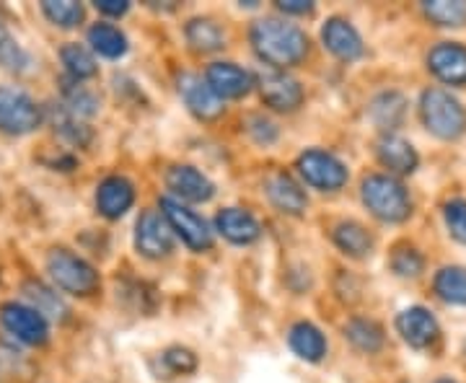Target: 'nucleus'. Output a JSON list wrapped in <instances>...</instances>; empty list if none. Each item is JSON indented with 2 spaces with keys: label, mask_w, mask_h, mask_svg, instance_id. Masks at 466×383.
I'll list each match as a JSON object with an SVG mask.
<instances>
[{
  "label": "nucleus",
  "mask_w": 466,
  "mask_h": 383,
  "mask_svg": "<svg viewBox=\"0 0 466 383\" xmlns=\"http://www.w3.org/2000/svg\"><path fill=\"white\" fill-rule=\"evenodd\" d=\"M42 125V109L36 101L18 91L0 86V130L5 135H29Z\"/></svg>",
  "instance_id": "nucleus-5"
},
{
  "label": "nucleus",
  "mask_w": 466,
  "mask_h": 383,
  "mask_svg": "<svg viewBox=\"0 0 466 383\" xmlns=\"http://www.w3.org/2000/svg\"><path fill=\"white\" fill-rule=\"evenodd\" d=\"M446 226L456 241L466 244V202L453 200L446 205Z\"/></svg>",
  "instance_id": "nucleus-37"
},
{
  "label": "nucleus",
  "mask_w": 466,
  "mask_h": 383,
  "mask_svg": "<svg viewBox=\"0 0 466 383\" xmlns=\"http://www.w3.org/2000/svg\"><path fill=\"white\" fill-rule=\"evenodd\" d=\"M257 84H259V94L267 106H272L278 112H293L303 101V88L299 81L278 67H265L257 76Z\"/></svg>",
  "instance_id": "nucleus-9"
},
{
  "label": "nucleus",
  "mask_w": 466,
  "mask_h": 383,
  "mask_svg": "<svg viewBox=\"0 0 466 383\" xmlns=\"http://www.w3.org/2000/svg\"><path fill=\"white\" fill-rule=\"evenodd\" d=\"M420 115L425 127L443 140H456L466 133V109L443 88H428L420 96Z\"/></svg>",
  "instance_id": "nucleus-2"
},
{
  "label": "nucleus",
  "mask_w": 466,
  "mask_h": 383,
  "mask_svg": "<svg viewBox=\"0 0 466 383\" xmlns=\"http://www.w3.org/2000/svg\"><path fill=\"white\" fill-rule=\"evenodd\" d=\"M179 94H182L184 104L189 106V112L200 119H216L223 112V99H218L216 91L208 86V81H202L200 76H192V73L182 76Z\"/></svg>",
  "instance_id": "nucleus-12"
},
{
  "label": "nucleus",
  "mask_w": 466,
  "mask_h": 383,
  "mask_svg": "<svg viewBox=\"0 0 466 383\" xmlns=\"http://www.w3.org/2000/svg\"><path fill=\"white\" fill-rule=\"evenodd\" d=\"M321 39H324L327 50L337 55L339 60L352 63L363 55V39H360L358 29L345 18H329L321 29Z\"/></svg>",
  "instance_id": "nucleus-14"
},
{
  "label": "nucleus",
  "mask_w": 466,
  "mask_h": 383,
  "mask_svg": "<svg viewBox=\"0 0 466 383\" xmlns=\"http://www.w3.org/2000/svg\"><path fill=\"white\" fill-rule=\"evenodd\" d=\"M428 66L435 76L449 86H464L466 84V47L443 42L431 52Z\"/></svg>",
  "instance_id": "nucleus-17"
},
{
  "label": "nucleus",
  "mask_w": 466,
  "mask_h": 383,
  "mask_svg": "<svg viewBox=\"0 0 466 383\" xmlns=\"http://www.w3.org/2000/svg\"><path fill=\"white\" fill-rule=\"evenodd\" d=\"M47 272L52 283L73 296H91L99 287V272L70 249H52L47 254Z\"/></svg>",
  "instance_id": "nucleus-4"
},
{
  "label": "nucleus",
  "mask_w": 466,
  "mask_h": 383,
  "mask_svg": "<svg viewBox=\"0 0 466 383\" xmlns=\"http://www.w3.org/2000/svg\"><path fill=\"white\" fill-rule=\"evenodd\" d=\"M42 14L60 29H73L84 21V5L73 0H45Z\"/></svg>",
  "instance_id": "nucleus-32"
},
{
  "label": "nucleus",
  "mask_w": 466,
  "mask_h": 383,
  "mask_svg": "<svg viewBox=\"0 0 466 383\" xmlns=\"http://www.w3.org/2000/svg\"><path fill=\"white\" fill-rule=\"evenodd\" d=\"M96 8L106 16H125L130 3L127 0H96Z\"/></svg>",
  "instance_id": "nucleus-39"
},
{
  "label": "nucleus",
  "mask_w": 466,
  "mask_h": 383,
  "mask_svg": "<svg viewBox=\"0 0 466 383\" xmlns=\"http://www.w3.org/2000/svg\"><path fill=\"white\" fill-rule=\"evenodd\" d=\"M29 66V55L16 42V36L8 32L3 24H0V67L3 70H11V73H21Z\"/></svg>",
  "instance_id": "nucleus-34"
},
{
  "label": "nucleus",
  "mask_w": 466,
  "mask_h": 383,
  "mask_svg": "<svg viewBox=\"0 0 466 383\" xmlns=\"http://www.w3.org/2000/svg\"><path fill=\"white\" fill-rule=\"evenodd\" d=\"M167 184L177 197H182L187 202H208L216 192L213 182L195 166L168 168Z\"/></svg>",
  "instance_id": "nucleus-15"
},
{
  "label": "nucleus",
  "mask_w": 466,
  "mask_h": 383,
  "mask_svg": "<svg viewBox=\"0 0 466 383\" xmlns=\"http://www.w3.org/2000/svg\"><path fill=\"white\" fill-rule=\"evenodd\" d=\"M216 228L220 236H226L231 244H251L257 241L262 228L257 223V217L249 216L247 210H238V207H226L220 210L216 217Z\"/></svg>",
  "instance_id": "nucleus-18"
},
{
  "label": "nucleus",
  "mask_w": 466,
  "mask_h": 383,
  "mask_svg": "<svg viewBox=\"0 0 466 383\" xmlns=\"http://www.w3.org/2000/svg\"><path fill=\"white\" fill-rule=\"evenodd\" d=\"M63 106H66L67 112H73L76 117L84 119L99 112V99L88 88H84V86H78L73 81V84H67L63 88Z\"/></svg>",
  "instance_id": "nucleus-33"
},
{
  "label": "nucleus",
  "mask_w": 466,
  "mask_h": 383,
  "mask_svg": "<svg viewBox=\"0 0 466 383\" xmlns=\"http://www.w3.org/2000/svg\"><path fill=\"white\" fill-rule=\"evenodd\" d=\"M435 293L446 303L466 306V269L464 267H443L435 275Z\"/></svg>",
  "instance_id": "nucleus-28"
},
{
  "label": "nucleus",
  "mask_w": 466,
  "mask_h": 383,
  "mask_svg": "<svg viewBox=\"0 0 466 383\" xmlns=\"http://www.w3.org/2000/svg\"><path fill=\"white\" fill-rule=\"evenodd\" d=\"M278 5L285 14H309L314 8V3H309V0H280Z\"/></svg>",
  "instance_id": "nucleus-40"
},
{
  "label": "nucleus",
  "mask_w": 466,
  "mask_h": 383,
  "mask_svg": "<svg viewBox=\"0 0 466 383\" xmlns=\"http://www.w3.org/2000/svg\"><path fill=\"white\" fill-rule=\"evenodd\" d=\"M24 296L32 303L34 311H39L45 318H55V321H63L67 317L66 303L60 300V296L45 287L42 283H26L24 285Z\"/></svg>",
  "instance_id": "nucleus-26"
},
{
  "label": "nucleus",
  "mask_w": 466,
  "mask_h": 383,
  "mask_svg": "<svg viewBox=\"0 0 466 383\" xmlns=\"http://www.w3.org/2000/svg\"><path fill=\"white\" fill-rule=\"evenodd\" d=\"M345 337L363 352H379L383 345V332L376 321L368 318H352L345 327Z\"/></svg>",
  "instance_id": "nucleus-30"
},
{
  "label": "nucleus",
  "mask_w": 466,
  "mask_h": 383,
  "mask_svg": "<svg viewBox=\"0 0 466 383\" xmlns=\"http://www.w3.org/2000/svg\"><path fill=\"white\" fill-rule=\"evenodd\" d=\"M267 197L280 213H288V216H300L309 205L306 192L288 174H275L267 179Z\"/></svg>",
  "instance_id": "nucleus-19"
},
{
  "label": "nucleus",
  "mask_w": 466,
  "mask_h": 383,
  "mask_svg": "<svg viewBox=\"0 0 466 383\" xmlns=\"http://www.w3.org/2000/svg\"><path fill=\"white\" fill-rule=\"evenodd\" d=\"M422 11L438 26H464L466 24L464 0H431L422 5Z\"/></svg>",
  "instance_id": "nucleus-31"
},
{
  "label": "nucleus",
  "mask_w": 466,
  "mask_h": 383,
  "mask_svg": "<svg viewBox=\"0 0 466 383\" xmlns=\"http://www.w3.org/2000/svg\"><path fill=\"white\" fill-rule=\"evenodd\" d=\"M161 360H164V366L168 368V373H174V376L192 373V370L198 368L195 352L184 350V348H168V350L161 355Z\"/></svg>",
  "instance_id": "nucleus-35"
},
{
  "label": "nucleus",
  "mask_w": 466,
  "mask_h": 383,
  "mask_svg": "<svg viewBox=\"0 0 466 383\" xmlns=\"http://www.w3.org/2000/svg\"><path fill=\"white\" fill-rule=\"evenodd\" d=\"M0 324L5 327V332L14 334L18 342L24 345H45L50 329H47V318L39 311H34L32 306L24 303H3L0 306Z\"/></svg>",
  "instance_id": "nucleus-8"
},
{
  "label": "nucleus",
  "mask_w": 466,
  "mask_h": 383,
  "mask_svg": "<svg viewBox=\"0 0 466 383\" xmlns=\"http://www.w3.org/2000/svg\"><path fill=\"white\" fill-rule=\"evenodd\" d=\"M88 45L99 52L101 57L116 60L127 52V36L112 24H94L88 29Z\"/></svg>",
  "instance_id": "nucleus-23"
},
{
  "label": "nucleus",
  "mask_w": 466,
  "mask_h": 383,
  "mask_svg": "<svg viewBox=\"0 0 466 383\" xmlns=\"http://www.w3.org/2000/svg\"><path fill=\"white\" fill-rule=\"evenodd\" d=\"M404 112H407V99L401 96L400 91H383L368 106V115H370L373 125L379 130H394V127H400L401 119H404Z\"/></svg>",
  "instance_id": "nucleus-22"
},
{
  "label": "nucleus",
  "mask_w": 466,
  "mask_h": 383,
  "mask_svg": "<svg viewBox=\"0 0 466 383\" xmlns=\"http://www.w3.org/2000/svg\"><path fill=\"white\" fill-rule=\"evenodd\" d=\"M161 213L168 220L171 231H177L189 249L205 251L213 247V231L195 210L184 207L182 202L174 197H161Z\"/></svg>",
  "instance_id": "nucleus-6"
},
{
  "label": "nucleus",
  "mask_w": 466,
  "mask_h": 383,
  "mask_svg": "<svg viewBox=\"0 0 466 383\" xmlns=\"http://www.w3.org/2000/svg\"><path fill=\"white\" fill-rule=\"evenodd\" d=\"M391 267L401 277H417L422 272V257L415 249H397L391 257Z\"/></svg>",
  "instance_id": "nucleus-36"
},
{
  "label": "nucleus",
  "mask_w": 466,
  "mask_h": 383,
  "mask_svg": "<svg viewBox=\"0 0 466 383\" xmlns=\"http://www.w3.org/2000/svg\"><path fill=\"white\" fill-rule=\"evenodd\" d=\"M60 60H63V66H66L67 76H70L76 84H81L86 78H94V76H96V60H94V55L86 50L84 45H76V42L66 45V47L60 50Z\"/></svg>",
  "instance_id": "nucleus-27"
},
{
  "label": "nucleus",
  "mask_w": 466,
  "mask_h": 383,
  "mask_svg": "<svg viewBox=\"0 0 466 383\" xmlns=\"http://www.w3.org/2000/svg\"><path fill=\"white\" fill-rule=\"evenodd\" d=\"M288 345H290V350L296 352L300 360H309V363H319L327 355V339H324V334L319 332L314 324H309V321H300V324H296L290 329Z\"/></svg>",
  "instance_id": "nucleus-21"
},
{
  "label": "nucleus",
  "mask_w": 466,
  "mask_h": 383,
  "mask_svg": "<svg viewBox=\"0 0 466 383\" xmlns=\"http://www.w3.org/2000/svg\"><path fill=\"white\" fill-rule=\"evenodd\" d=\"M379 161L394 174H412L417 168V150L397 135H386L379 140Z\"/></svg>",
  "instance_id": "nucleus-20"
},
{
  "label": "nucleus",
  "mask_w": 466,
  "mask_h": 383,
  "mask_svg": "<svg viewBox=\"0 0 466 383\" xmlns=\"http://www.w3.org/2000/svg\"><path fill=\"white\" fill-rule=\"evenodd\" d=\"M52 122H55V130L63 135L67 143H73V146H88V140H91L88 125L81 117H76L73 112H67L63 104H55L52 106Z\"/></svg>",
  "instance_id": "nucleus-29"
},
{
  "label": "nucleus",
  "mask_w": 466,
  "mask_h": 383,
  "mask_svg": "<svg viewBox=\"0 0 466 383\" xmlns=\"http://www.w3.org/2000/svg\"><path fill=\"white\" fill-rule=\"evenodd\" d=\"M397 329H400L401 339L415 348L422 350L428 345H433L435 337H438V321L435 317L422 308V306H412V308H404L400 317H397Z\"/></svg>",
  "instance_id": "nucleus-11"
},
{
  "label": "nucleus",
  "mask_w": 466,
  "mask_h": 383,
  "mask_svg": "<svg viewBox=\"0 0 466 383\" xmlns=\"http://www.w3.org/2000/svg\"><path fill=\"white\" fill-rule=\"evenodd\" d=\"M334 244L339 249L350 254V257H366L373 249V238L368 234L366 228L355 220H348V223H339L334 228Z\"/></svg>",
  "instance_id": "nucleus-25"
},
{
  "label": "nucleus",
  "mask_w": 466,
  "mask_h": 383,
  "mask_svg": "<svg viewBox=\"0 0 466 383\" xmlns=\"http://www.w3.org/2000/svg\"><path fill=\"white\" fill-rule=\"evenodd\" d=\"M205 81L216 91L218 99H238V96L249 94V88L254 86L251 73H247L244 67L233 66V63H213L208 67Z\"/></svg>",
  "instance_id": "nucleus-13"
},
{
  "label": "nucleus",
  "mask_w": 466,
  "mask_h": 383,
  "mask_svg": "<svg viewBox=\"0 0 466 383\" xmlns=\"http://www.w3.org/2000/svg\"><path fill=\"white\" fill-rule=\"evenodd\" d=\"M299 171L306 184L317 186L321 192H334L348 182V168L345 164L327 153V150H306L299 156Z\"/></svg>",
  "instance_id": "nucleus-7"
},
{
  "label": "nucleus",
  "mask_w": 466,
  "mask_h": 383,
  "mask_svg": "<svg viewBox=\"0 0 466 383\" xmlns=\"http://www.w3.org/2000/svg\"><path fill=\"white\" fill-rule=\"evenodd\" d=\"M363 202L373 216L386 223H401L412 213L407 189L394 176H386V174H373L363 182Z\"/></svg>",
  "instance_id": "nucleus-3"
},
{
  "label": "nucleus",
  "mask_w": 466,
  "mask_h": 383,
  "mask_svg": "<svg viewBox=\"0 0 466 383\" xmlns=\"http://www.w3.org/2000/svg\"><path fill=\"white\" fill-rule=\"evenodd\" d=\"M251 125H254V127H249V130L251 135L257 137V143H265V146H269V143H275V140H278V130H275V125H272L269 119L254 117L251 119Z\"/></svg>",
  "instance_id": "nucleus-38"
},
{
  "label": "nucleus",
  "mask_w": 466,
  "mask_h": 383,
  "mask_svg": "<svg viewBox=\"0 0 466 383\" xmlns=\"http://www.w3.org/2000/svg\"><path fill=\"white\" fill-rule=\"evenodd\" d=\"M435 383H456V381H451V378H441V381H435Z\"/></svg>",
  "instance_id": "nucleus-41"
},
{
  "label": "nucleus",
  "mask_w": 466,
  "mask_h": 383,
  "mask_svg": "<svg viewBox=\"0 0 466 383\" xmlns=\"http://www.w3.org/2000/svg\"><path fill=\"white\" fill-rule=\"evenodd\" d=\"M187 42L192 45V50L216 52L223 47L226 36L213 18H192L187 24Z\"/></svg>",
  "instance_id": "nucleus-24"
},
{
  "label": "nucleus",
  "mask_w": 466,
  "mask_h": 383,
  "mask_svg": "<svg viewBox=\"0 0 466 383\" xmlns=\"http://www.w3.org/2000/svg\"><path fill=\"white\" fill-rule=\"evenodd\" d=\"M251 45L267 66L278 67V70L299 66L309 50L306 34L280 18H259L251 26Z\"/></svg>",
  "instance_id": "nucleus-1"
},
{
  "label": "nucleus",
  "mask_w": 466,
  "mask_h": 383,
  "mask_svg": "<svg viewBox=\"0 0 466 383\" xmlns=\"http://www.w3.org/2000/svg\"><path fill=\"white\" fill-rule=\"evenodd\" d=\"M171 226L164 217V213L158 210H146L143 216L137 217V226H135V247L143 257L150 259H158V257H167L171 251Z\"/></svg>",
  "instance_id": "nucleus-10"
},
{
  "label": "nucleus",
  "mask_w": 466,
  "mask_h": 383,
  "mask_svg": "<svg viewBox=\"0 0 466 383\" xmlns=\"http://www.w3.org/2000/svg\"><path fill=\"white\" fill-rule=\"evenodd\" d=\"M135 202V186L125 176H106L96 189V207L104 217H122Z\"/></svg>",
  "instance_id": "nucleus-16"
}]
</instances>
